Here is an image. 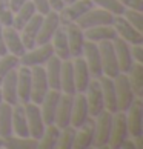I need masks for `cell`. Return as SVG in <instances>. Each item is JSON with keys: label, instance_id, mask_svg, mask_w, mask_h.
<instances>
[{"label": "cell", "instance_id": "6da1fadb", "mask_svg": "<svg viewBox=\"0 0 143 149\" xmlns=\"http://www.w3.org/2000/svg\"><path fill=\"white\" fill-rule=\"evenodd\" d=\"M129 137L128 132V123H126V112L117 111L112 114V126H111V134H109L108 148L111 149H120L123 141Z\"/></svg>", "mask_w": 143, "mask_h": 149}, {"label": "cell", "instance_id": "7a4b0ae2", "mask_svg": "<svg viewBox=\"0 0 143 149\" xmlns=\"http://www.w3.org/2000/svg\"><path fill=\"white\" fill-rule=\"evenodd\" d=\"M98 51H100V58H102L103 75L111 77V79L117 77L120 74V69H119V62H117V56H115V51H114L112 40L98 42Z\"/></svg>", "mask_w": 143, "mask_h": 149}, {"label": "cell", "instance_id": "3957f363", "mask_svg": "<svg viewBox=\"0 0 143 149\" xmlns=\"http://www.w3.org/2000/svg\"><path fill=\"white\" fill-rule=\"evenodd\" d=\"M51 56H54V48H52V43L48 42V43H43V45H38V48L28 49L23 56L19 57V62L20 65L28 66V68L43 66Z\"/></svg>", "mask_w": 143, "mask_h": 149}, {"label": "cell", "instance_id": "277c9868", "mask_svg": "<svg viewBox=\"0 0 143 149\" xmlns=\"http://www.w3.org/2000/svg\"><path fill=\"white\" fill-rule=\"evenodd\" d=\"M94 121H96V131L92 145L96 148H108L109 134H111V126H112V114L106 109H103L97 117H94Z\"/></svg>", "mask_w": 143, "mask_h": 149}, {"label": "cell", "instance_id": "5b68a950", "mask_svg": "<svg viewBox=\"0 0 143 149\" xmlns=\"http://www.w3.org/2000/svg\"><path fill=\"white\" fill-rule=\"evenodd\" d=\"M49 91L48 79L43 66H32L31 68V102L40 104Z\"/></svg>", "mask_w": 143, "mask_h": 149}, {"label": "cell", "instance_id": "8992f818", "mask_svg": "<svg viewBox=\"0 0 143 149\" xmlns=\"http://www.w3.org/2000/svg\"><path fill=\"white\" fill-rule=\"evenodd\" d=\"M114 86H115V94H117V109L126 112L128 108L135 100V95L133 89H131L128 75L120 72L117 77H114Z\"/></svg>", "mask_w": 143, "mask_h": 149}, {"label": "cell", "instance_id": "52a82bcc", "mask_svg": "<svg viewBox=\"0 0 143 149\" xmlns=\"http://www.w3.org/2000/svg\"><path fill=\"white\" fill-rule=\"evenodd\" d=\"M112 22H114V14H111L109 11L103 9V8H98V9L91 8L82 17L77 19L74 23H77L82 29H88V28H92V26L112 25Z\"/></svg>", "mask_w": 143, "mask_h": 149}, {"label": "cell", "instance_id": "ba28073f", "mask_svg": "<svg viewBox=\"0 0 143 149\" xmlns=\"http://www.w3.org/2000/svg\"><path fill=\"white\" fill-rule=\"evenodd\" d=\"M86 103H88V111L89 117H97L103 109H105V102H103V92L98 79H94L88 83V88L85 91Z\"/></svg>", "mask_w": 143, "mask_h": 149}, {"label": "cell", "instance_id": "9c48e42d", "mask_svg": "<svg viewBox=\"0 0 143 149\" xmlns=\"http://www.w3.org/2000/svg\"><path fill=\"white\" fill-rule=\"evenodd\" d=\"M126 123H128V132L133 137L143 135V102L137 97L133 104L126 111Z\"/></svg>", "mask_w": 143, "mask_h": 149}, {"label": "cell", "instance_id": "30bf717a", "mask_svg": "<svg viewBox=\"0 0 143 149\" xmlns=\"http://www.w3.org/2000/svg\"><path fill=\"white\" fill-rule=\"evenodd\" d=\"M25 114H26V121H28V129H29V137L38 140L45 131V121H43L40 106L32 102H28L23 104Z\"/></svg>", "mask_w": 143, "mask_h": 149}, {"label": "cell", "instance_id": "8fae6325", "mask_svg": "<svg viewBox=\"0 0 143 149\" xmlns=\"http://www.w3.org/2000/svg\"><path fill=\"white\" fill-rule=\"evenodd\" d=\"M91 8H94L92 0H75V2L69 3V5H65L63 9L59 11L60 25L73 23V22H75L79 17H82Z\"/></svg>", "mask_w": 143, "mask_h": 149}, {"label": "cell", "instance_id": "7c38bea8", "mask_svg": "<svg viewBox=\"0 0 143 149\" xmlns=\"http://www.w3.org/2000/svg\"><path fill=\"white\" fill-rule=\"evenodd\" d=\"M112 26H114L115 32H117V36L120 38H123L125 42H128L129 45L143 43V32L137 31L123 15H114Z\"/></svg>", "mask_w": 143, "mask_h": 149}, {"label": "cell", "instance_id": "4fadbf2b", "mask_svg": "<svg viewBox=\"0 0 143 149\" xmlns=\"http://www.w3.org/2000/svg\"><path fill=\"white\" fill-rule=\"evenodd\" d=\"M82 57L85 58V62L88 65V69H89L91 77L98 79L100 75H103L102 58H100V51H98V45H97V43L89 42V40H85Z\"/></svg>", "mask_w": 143, "mask_h": 149}, {"label": "cell", "instance_id": "5bb4252c", "mask_svg": "<svg viewBox=\"0 0 143 149\" xmlns=\"http://www.w3.org/2000/svg\"><path fill=\"white\" fill-rule=\"evenodd\" d=\"M59 26H60L59 13L51 9L46 15H43L40 29H38L37 37H36V45H43V43L51 42L54 32H56V29L59 28Z\"/></svg>", "mask_w": 143, "mask_h": 149}, {"label": "cell", "instance_id": "9a60e30c", "mask_svg": "<svg viewBox=\"0 0 143 149\" xmlns=\"http://www.w3.org/2000/svg\"><path fill=\"white\" fill-rule=\"evenodd\" d=\"M65 31H66L68 37V46H69V54L71 57H82L83 52V45H85V36L83 29L80 28L77 23H66L63 25Z\"/></svg>", "mask_w": 143, "mask_h": 149}, {"label": "cell", "instance_id": "2e32d148", "mask_svg": "<svg viewBox=\"0 0 143 149\" xmlns=\"http://www.w3.org/2000/svg\"><path fill=\"white\" fill-rule=\"evenodd\" d=\"M112 45H114L115 56H117V62H119L120 72L128 74L129 69L133 68V65H134L133 56H131V46H129V43L125 42L123 38H120V37L117 36V37L112 40Z\"/></svg>", "mask_w": 143, "mask_h": 149}, {"label": "cell", "instance_id": "e0dca14e", "mask_svg": "<svg viewBox=\"0 0 143 149\" xmlns=\"http://www.w3.org/2000/svg\"><path fill=\"white\" fill-rule=\"evenodd\" d=\"M73 104H74V95L71 94H60V100L57 104V111H56V120L54 125L59 129L66 128L71 123V112H73Z\"/></svg>", "mask_w": 143, "mask_h": 149}, {"label": "cell", "instance_id": "ac0fdd59", "mask_svg": "<svg viewBox=\"0 0 143 149\" xmlns=\"http://www.w3.org/2000/svg\"><path fill=\"white\" fill-rule=\"evenodd\" d=\"M94 131H96V121H94V118L88 117V120L75 131V139H74L73 149L91 148L92 141H94Z\"/></svg>", "mask_w": 143, "mask_h": 149}, {"label": "cell", "instance_id": "d6986e66", "mask_svg": "<svg viewBox=\"0 0 143 149\" xmlns=\"http://www.w3.org/2000/svg\"><path fill=\"white\" fill-rule=\"evenodd\" d=\"M0 91H2V98L5 103L15 106L19 103V95H17V71L11 69L9 72L3 77L2 83H0Z\"/></svg>", "mask_w": 143, "mask_h": 149}, {"label": "cell", "instance_id": "ffe728a7", "mask_svg": "<svg viewBox=\"0 0 143 149\" xmlns=\"http://www.w3.org/2000/svg\"><path fill=\"white\" fill-rule=\"evenodd\" d=\"M60 94H62V91L49 89L46 92L45 98H43V102L40 103L42 104L40 112H42L43 121H45V126L52 125L54 120H56V111H57V104L60 100Z\"/></svg>", "mask_w": 143, "mask_h": 149}, {"label": "cell", "instance_id": "44dd1931", "mask_svg": "<svg viewBox=\"0 0 143 149\" xmlns=\"http://www.w3.org/2000/svg\"><path fill=\"white\" fill-rule=\"evenodd\" d=\"M89 117V111H88V103L85 92H77L74 95V104H73V112H71V126L79 129L82 125L85 123Z\"/></svg>", "mask_w": 143, "mask_h": 149}, {"label": "cell", "instance_id": "7402d4cb", "mask_svg": "<svg viewBox=\"0 0 143 149\" xmlns=\"http://www.w3.org/2000/svg\"><path fill=\"white\" fill-rule=\"evenodd\" d=\"M42 20H43V15L42 14H34L32 17L29 19V22L26 23L23 28H22V42H23V46L28 49H32L36 46V37H37V32L40 29V25H42Z\"/></svg>", "mask_w": 143, "mask_h": 149}, {"label": "cell", "instance_id": "603a6c76", "mask_svg": "<svg viewBox=\"0 0 143 149\" xmlns=\"http://www.w3.org/2000/svg\"><path fill=\"white\" fill-rule=\"evenodd\" d=\"M17 95L20 104L31 102V68L23 65L17 71Z\"/></svg>", "mask_w": 143, "mask_h": 149}, {"label": "cell", "instance_id": "cb8c5ba5", "mask_svg": "<svg viewBox=\"0 0 143 149\" xmlns=\"http://www.w3.org/2000/svg\"><path fill=\"white\" fill-rule=\"evenodd\" d=\"M102 86V92H103V102H105V109L109 111L111 114L117 112V94H115V86H114V79L106 75H100L98 77Z\"/></svg>", "mask_w": 143, "mask_h": 149}, {"label": "cell", "instance_id": "d4e9b609", "mask_svg": "<svg viewBox=\"0 0 143 149\" xmlns=\"http://www.w3.org/2000/svg\"><path fill=\"white\" fill-rule=\"evenodd\" d=\"M74 68V81H75V91L77 92H85L88 83L91 81V74L88 69V65L83 57H74L73 62Z\"/></svg>", "mask_w": 143, "mask_h": 149}, {"label": "cell", "instance_id": "484cf974", "mask_svg": "<svg viewBox=\"0 0 143 149\" xmlns=\"http://www.w3.org/2000/svg\"><path fill=\"white\" fill-rule=\"evenodd\" d=\"M3 40L5 45H6V49L14 56L22 57L26 52V48L23 46L19 31L14 26H3Z\"/></svg>", "mask_w": 143, "mask_h": 149}, {"label": "cell", "instance_id": "4316f807", "mask_svg": "<svg viewBox=\"0 0 143 149\" xmlns=\"http://www.w3.org/2000/svg\"><path fill=\"white\" fill-rule=\"evenodd\" d=\"M60 91L65 94L75 95V81H74V68L71 58L62 60V71H60Z\"/></svg>", "mask_w": 143, "mask_h": 149}, {"label": "cell", "instance_id": "83f0119b", "mask_svg": "<svg viewBox=\"0 0 143 149\" xmlns=\"http://www.w3.org/2000/svg\"><path fill=\"white\" fill-rule=\"evenodd\" d=\"M83 36H85V40L98 43L103 40H114L117 37V32H115L112 25H100V26H92V28L83 29Z\"/></svg>", "mask_w": 143, "mask_h": 149}, {"label": "cell", "instance_id": "f1b7e54d", "mask_svg": "<svg viewBox=\"0 0 143 149\" xmlns=\"http://www.w3.org/2000/svg\"><path fill=\"white\" fill-rule=\"evenodd\" d=\"M45 74L48 79L49 89L60 91V71H62V60L56 54L49 57V60L45 63Z\"/></svg>", "mask_w": 143, "mask_h": 149}, {"label": "cell", "instance_id": "f546056e", "mask_svg": "<svg viewBox=\"0 0 143 149\" xmlns=\"http://www.w3.org/2000/svg\"><path fill=\"white\" fill-rule=\"evenodd\" d=\"M52 48H54V54L60 58V60H68L71 58L69 54V46H68V37H66V31H65V26L60 25L56 29L52 36Z\"/></svg>", "mask_w": 143, "mask_h": 149}, {"label": "cell", "instance_id": "4dcf8cb0", "mask_svg": "<svg viewBox=\"0 0 143 149\" xmlns=\"http://www.w3.org/2000/svg\"><path fill=\"white\" fill-rule=\"evenodd\" d=\"M13 134H15L17 137H29L25 108L20 103L13 106Z\"/></svg>", "mask_w": 143, "mask_h": 149}, {"label": "cell", "instance_id": "1f68e13d", "mask_svg": "<svg viewBox=\"0 0 143 149\" xmlns=\"http://www.w3.org/2000/svg\"><path fill=\"white\" fill-rule=\"evenodd\" d=\"M128 80L134 95L142 98L143 97V63L134 62L133 68L128 72Z\"/></svg>", "mask_w": 143, "mask_h": 149}, {"label": "cell", "instance_id": "d6a6232c", "mask_svg": "<svg viewBox=\"0 0 143 149\" xmlns=\"http://www.w3.org/2000/svg\"><path fill=\"white\" fill-rule=\"evenodd\" d=\"M13 135V106L8 103L0 104V137L6 139Z\"/></svg>", "mask_w": 143, "mask_h": 149}, {"label": "cell", "instance_id": "836d02e7", "mask_svg": "<svg viewBox=\"0 0 143 149\" xmlns=\"http://www.w3.org/2000/svg\"><path fill=\"white\" fill-rule=\"evenodd\" d=\"M34 14H36V8H34V5H32V2L28 0V2L23 3L17 11H15V15H14V20H13V26L17 31H20L29 22V19Z\"/></svg>", "mask_w": 143, "mask_h": 149}, {"label": "cell", "instance_id": "e575fe53", "mask_svg": "<svg viewBox=\"0 0 143 149\" xmlns=\"http://www.w3.org/2000/svg\"><path fill=\"white\" fill-rule=\"evenodd\" d=\"M3 146L8 149H36L38 146V140L32 137H13L9 135L3 139Z\"/></svg>", "mask_w": 143, "mask_h": 149}, {"label": "cell", "instance_id": "d590c367", "mask_svg": "<svg viewBox=\"0 0 143 149\" xmlns=\"http://www.w3.org/2000/svg\"><path fill=\"white\" fill-rule=\"evenodd\" d=\"M59 134L60 129L57 128L56 125H48L45 131H43L42 137L38 139V146L40 149H54L57 146V140H59Z\"/></svg>", "mask_w": 143, "mask_h": 149}, {"label": "cell", "instance_id": "8d00e7d4", "mask_svg": "<svg viewBox=\"0 0 143 149\" xmlns=\"http://www.w3.org/2000/svg\"><path fill=\"white\" fill-rule=\"evenodd\" d=\"M75 128L73 126H66V128H62L60 129V134H59V140H57V146L59 149H73L74 145V139H75Z\"/></svg>", "mask_w": 143, "mask_h": 149}, {"label": "cell", "instance_id": "74e56055", "mask_svg": "<svg viewBox=\"0 0 143 149\" xmlns=\"http://www.w3.org/2000/svg\"><path fill=\"white\" fill-rule=\"evenodd\" d=\"M20 65L19 57L14 56V54H5V56H0V83H2L3 77L6 75L11 69H15Z\"/></svg>", "mask_w": 143, "mask_h": 149}, {"label": "cell", "instance_id": "f35d334b", "mask_svg": "<svg viewBox=\"0 0 143 149\" xmlns=\"http://www.w3.org/2000/svg\"><path fill=\"white\" fill-rule=\"evenodd\" d=\"M92 3L103 8V9H106V11H109V13L114 14V15H122L125 13V9H126L119 0H92Z\"/></svg>", "mask_w": 143, "mask_h": 149}, {"label": "cell", "instance_id": "ab89813d", "mask_svg": "<svg viewBox=\"0 0 143 149\" xmlns=\"http://www.w3.org/2000/svg\"><path fill=\"white\" fill-rule=\"evenodd\" d=\"M122 15L129 22L131 25L134 26L137 31L143 32V14H142V11H135V9L126 8V9H125V13H123Z\"/></svg>", "mask_w": 143, "mask_h": 149}, {"label": "cell", "instance_id": "60d3db41", "mask_svg": "<svg viewBox=\"0 0 143 149\" xmlns=\"http://www.w3.org/2000/svg\"><path fill=\"white\" fill-rule=\"evenodd\" d=\"M14 13L11 11L9 0H0V23L2 26H13Z\"/></svg>", "mask_w": 143, "mask_h": 149}, {"label": "cell", "instance_id": "b9f144b4", "mask_svg": "<svg viewBox=\"0 0 143 149\" xmlns=\"http://www.w3.org/2000/svg\"><path fill=\"white\" fill-rule=\"evenodd\" d=\"M31 2H32V5H34L36 11L42 15H46L49 11H51V6H49L48 0H31Z\"/></svg>", "mask_w": 143, "mask_h": 149}, {"label": "cell", "instance_id": "7bdbcfd3", "mask_svg": "<svg viewBox=\"0 0 143 149\" xmlns=\"http://www.w3.org/2000/svg\"><path fill=\"white\" fill-rule=\"evenodd\" d=\"M131 56L133 60L137 63H143V45L137 43V45H131Z\"/></svg>", "mask_w": 143, "mask_h": 149}, {"label": "cell", "instance_id": "ee69618b", "mask_svg": "<svg viewBox=\"0 0 143 149\" xmlns=\"http://www.w3.org/2000/svg\"><path fill=\"white\" fill-rule=\"evenodd\" d=\"M125 8L129 9H135V11H142L143 13V0H119Z\"/></svg>", "mask_w": 143, "mask_h": 149}, {"label": "cell", "instance_id": "f6af8a7d", "mask_svg": "<svg viewBox=\"0 0 143 149\" xmlns=\"http://www.w3.org/2000/svg\"><path fill=\"white\" fill-rule=\"evenodd\" d=\"M48 3H49V6H51L52 11H62L63 6H65V3H63V0H48Z\"/></svg>", "mask_w": 143, "mask_h": 149}, {"label": "cell", "instance_id": "bcb514c9", "mask_svg": "<svg viewBox=\"0 0 143 149\" xmlns=\"http://www.w3.org/2000/svg\"><path fill=\"white\" fill-rule=\"evenodd\" d=\"M8 52L6 45H5V40H3V26L0 23V56H5Z\"/></svg>", "mask_w": 143, "mask_h": 149}, {"label": "cell", "instance_id": "7dc6e473", "mask_svg": "<svg viewBox=\"0 0 143 149\" xmlns=\"http://www.w3.org/2000/svg\"><path fill=\"white\" fill-rule=\"evenodd\" d=\"M28 2V0H9V6H11V11H13V13H15V11H17L22 5L23 3H26Z\"/></svg>", "mask_w": 143, "mask_h": 149}, {"label": "cell", "instance_id": "c3c4849f", "mask_svg": "<svg viewBox=\"0 0 143 149\" xmlns=\"http://www.w3.org/2000/svg\"><path fill=\"white\" fill-rule=\"evenodd\" d=\"M134 146L135 149H142L143 148V135H139V137H134Z\"/></svg>", "mask_w": 143, "mask_h": 149}, {"label": "cell", "instance_id": "681fc988", "mask_svg": "<svg viewBox=\"0 0 143 149\" xmlns=\"http://www.w3.org/2000/svg\"><path fill=\"white\" fill-rule=\"evenodd\" d=\"M122 148H125V149H135V146H134V141H133V140H128V139H126V140L123 141Z\"/></svg>", "mask_w": 143, "mask_h": 149}, {"label": "cell", "instance_id": "f907efd6", "mask_svg": "<svg viewBox=\"0 0 143 149\" xmlns=\"http://www.w3.org/2000/svg\"><path fill=\"white\" fill-rule=\"evenodd\" d=\"M73 2H75V0H63L65 5H69V3H73Z\"/></svg>", "mask_w": 143, "mask_h": 149}, {"label": "cell", "instance_id": "816d5d0a", "mask_svg": "<svg viewBox=\"0 0 143 149\" xmlns=\"http://www.w3.org/2000/svg\"><path fill=\"white\" fill-rule=\"evenodd\" d=\"M3 103V98H2V91H0V104Z\"/></svg>", "mask_w": 143, "mask_h": 149}, {"label": "cell", "instance_id": "f5cc1de1", "mask_svg": "<svg viewBox=\"0 0 143 149\" xmlns=\"http://www.w3.org/2000/svg\"><path fill=\"white\" fill-rule=\"evenodd\" d=\"M2 146H3V139L0 137V148H2Z\"/></svg>", "mask_w": 143, "mask_h": 149}]
</instances>
